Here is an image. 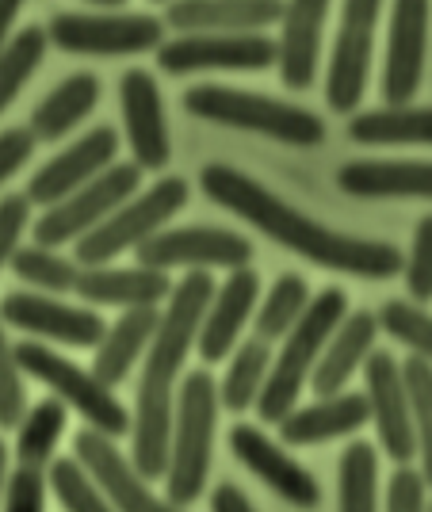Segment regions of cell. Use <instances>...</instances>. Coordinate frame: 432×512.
Wrapping results in <instances>:
<instances>
[{
	"instance_id": "cell-1",
	"label": "cell",
	"mask_w": 432,
	"mask_h": 512,
	"mask_svg": "<svg viewBox=\"0 0 432 512\" xmlns=\"http://www.w3.org/2000/svg\"><path fill=\"white\" fill-rule=\"evenodd\" d=\"M199 188H203V195H211L218 207L234 211L249 226H257L264 237H272L276 245L291 249V253L306 256L318 268L360 279H390L406 268V256L398 245L341 234L318 218L295 211L291 203H283L280 195L268 192L260 180H253L249 172L234 169V165H222V161L207 165L199 172Z\"/></svg>"
},
{
	"instance_id": "cell-2",
	"label": "cell",
	"mask_w": 432,
	"mask_h": 512,
	"mask_svg": "<svg viewBox=\"0 0 432 512\" xmlns=\"http://www.w3.org/2000/svg\"><path fill=\"white\" fill-rule=\"evenodd\" d=\"M215 299L211 272H188L173 287V295L161 310L157 333H153L138 390H134V417H130V463L142 478H165L169 467V440H173L176 413V375L184 371L188 352L199 341V325L207 318V306Z\"/></svg>"
},
{
	"instance_id": "cell-3",
	"label": "cell",
	"mask_w": 432,
	"mask_h": 512,
	"mask_svg": "<svg viewBox=\"0 0 432 512\" xmlns=\"http://www.w3.org/2000/svg\"><path fill=\"white\" fill-rule=\"evenodd\" d=\"M348 314V295L341 287H325L314 295L310 310H306L299 325L283 337L280 356L272 360V371H268V383L260 390L257 413L260 421L268 425H280L291 409L299 406V394L303 386L310 383L314 367L322 360V348L329 344V337L337 333V325L345 321Z\"/></svg>"
},
{
	"instance_id": "cell-4",
	"label": "cell",
	"mask_w": 432,
	"mask_h": 512,
	"mask_svg": "<svg viewBox=\"0 0 432 512\" xmlns=\"http://www.w3.org/2000/svg\"><path fill=\"white\" fill-rule=\"evenodd\" d=\"M184 107L195 119H207L218 127L264 134L287 146H322L325 119L299 104H287L276 96H260L230 85H192L184 92Z\"/></svg>"
},
{
	"instance_id": "cell-5",
	"label": "cell",
	"mask_w": 432,
	"mask_h": 512,
	"mask_svg": "<svg viewBox=\"0 0 432 512\" xmlns=\"http://www.w3.org/2000/svg\"><path fill=\"white\" fill-rule=\"evenodd\" d=\"M218 386L207 371H192L180 379L173 413V440H169V467H165V497L173 505H192L207 486L211 470V440L218 425Z\"/></svg>"
},
{
	"instance_id": "cell-6",
	"label": "cell",
	"mask_w": 432,
	"mask_h": 512,
	"mask_svg": "<svg viewBox=\"0 0 432 512\" xmlns=\"http://www.w3.org/2000/svg\"><path fill=\"white\" fill-rule=\"evenodd\" d=\"M16 360H20L23 375L39 379L46 390H54L58 402H65L69 409H77L92 432H104L111 440L130 432L127 406L115 398V390H111L96 371L77 367L73 360H65L62 352H54V348H46V344H39V341L20 344V348H16Z\"/></svg>"
},
{
	"instance_id": "cell-7",
	"label": "cell",
	"mask_w": 432,
	"mask_h": 512,
	"mask_svg": "<svg viewBox=\"0 0 432 512\" xmlns=\"http://www.w3.org/2000/svg\"><path fill=\"white\" fill-rule=\"evenodd\" d=\"M184 207H188V180H180V176H161L153 188L127 199L104 226H96L92 234H85L77 241V264H81V268L111 264L119 253L138 249L142 241H150L153 234H161V226H165L176 211H184Z\"/></svg>"
},
{
	"instance_id": "cell-8",
	"label": "cell",
	"mask_w": 432,
	"mask_h": 512,
	"mask_svg": "<svg viewBox=\"0 0 432 512\" xmlns=\"http://www.w3.org/2000/svg\"><path fill=\"white\" fill-rule=\"evenodd\" d=\"M138 192H142V169L134 161L130 165L115 161L96 180H88L85 188H77L73 195H65L62 203L46 207L43 218L31 226L35 245L62 249L69 241H81L96 226H104L111 214L119 211L127 199H134Z\"/></svg>"
},
{
	"instance_id": "cell-9",
	"label": "cell",
	"mask_w": 432,
	"mask_h": 512,
	"mask_svg": "<svg viewBox=\"0 0 432 512\" xmlns=\"http://www.w3.org/2000/svg\"><path fill=\"white\" fill-rule=\"evenodd\" d=\"M379 12H383V0H345L341 4V27H337L329 73H325V104L337 115H352L368 92Z\"/></svg>"
},
{
	"instance_id": "cell-10",
	"label": "cell",
	"mask_w": 432,
	"mask_h": 512,
	"mask_svg": "<svg viewBox=\"0 0 432 512\" xmlns=\"http://www.w3.org/2000/svg\"><path fill=\"white\" fill-rule=\"evenodd\" d=\"M46 35L65 54L123 58V54H146L165 43V20L146 16V12H127V16L58 12L46 27Z\"/></svg>"
},
{
	"instance_id": "cell-11",
	"label": "cell",
	"mask_w": 432,
	"mask_h": 512,
	"mask_svg": "<svg viewBox=\"0 0 432 512\" xmlns=\"http://www.w3.org/2000/svg\"><path fill=\"white\" fill-rule=\"evenodd\" d=\"M253 260V241L218 230V226H180V230H161L150 241L138 245V264L157 268V272H211V268H249Z\"/></svg>"
},
{
	"instance_id": "cell-12",
	"label": "cell",
	"mask_w": 432,
	"mask_h": 512,
	"mask_svg": "<svg viewBox=\"0 0 432 512\" xmlns=\"http://www.w3.org/2000/svg\"><path fill=\"white\" fill-rule=\"evenodd\" d=\"M280 58L276 39L264 31H241V35H180L157 46V65L165 73H215V69H241L260 73L272 69Z\"/></svg>"
},
{
	"instance_id": "cell-13",
	"label": "cell",
	"mask_w": 432,
	"mask_h": 512,
	"mask_svg": "<svg viewBox=\"0 0 432 512\" xmlns=\"http://www.w3.org/2000/svg\"><path fill=\"white\" fill-rule=\"evenodd\" d=\"M364 394L371 406V425L379 432V448L387 451L398 467H410L417 455V436H413L410 390L402 363L390 352H371L364 363Z\"/></svg>"
},
{
	"instance_id": "cell-14",
	"label": "cell",
	"mask_w": 432,
	"mask_h": 512,
	"mask_svg": "<svg viewBox=\"0 0 432 512\" xmlns=\"http://www.w3.org/2000/svg\"><path fill=\"white\" fill-rule=\"evenodd\" d=\"M432 0H390L387 58H383V104H413L425 77Z\"/></svg>"
},
{
	"instance_id": "cell-15",
	"label": "cell",
	"mask_w": 432,
	"mask_h": 512,
	"mask_svg": "<svg viewBox=\"0 0 432 512\" xmlns=\"http://www.w3.org/2000/svg\"><path fill=\"white\" fill-rule=\"evenodd\" d=\"M0 321L12 325V329L31 333V337L73 344V348H96L108 333V325L96 310L69 306L58 295H43V291H12V295H4Z\"/></svg>"
},
{
	"instance_id": "cell-16",
	"label": "cell",
	"mask_w": 432,
	"mask_h": 512,
	"mask_svg": "<svg viewBox=\"0 0 432 512\" xmlns=\"http://www.w3.org/2000/svg\"><path fill=\"white\" fill-rule=\"evenodd\" d=\"M73 455L85 463V470L104 486L108 501L115 505V512H184L180 505H173L169 497H157L150 490V478H142L138 467L130 463L123 451L115 448V440L104 432H81Z\"/></svg>"
},
{
	"instance_id": "cell-17",
	"label": "cell",
	"mask_w": 432,
	"mask_h": 512,
	"mask_svg": "<svg viewBox=\"0 0 432 512\" xmlns=\"http://www.w3.org/2000/svg\"><path fill=\"white\" fill-rule=\"evenodd\" d=\"M119 104H123V127H127L134 165L142 172H161L173 161V142H169L157 81L146 69H127L119 81Z\"/></svg>"
},
{
	"instance_id": "cell-18",
	"label": "cell",
	"mask_w": 432,
	"mask_h": 512,
	"mask_svg": "<svg viewBox=\"0 0 432 512\" xmlns=\"http://www.w3.org/2000/svg\"><path fill=\"white\" fill-rule=\"evenodd\" d=\"M230 451L238 455V463H245V467L257 474L268 490L280 493L287 505H295V509H318V501H322L318 478L299 459H291L276 440H268L257 425L230 428Z\"/></svg>"
},
{
	"instance_id": "cell-19",
	"label": "cell",
	"mask_w": 432,
	"mask_h": 512,
	"mask_svg": "<svg viewBox=\"0 0 432 512\" xmlns=\"http://www.w3.org/2000/svg\"><path fill=\"white\" fill-rule=\"evenodd\" d=\"M115 153H119V138L111 127H96L81 134L69 150H62L58 157H50L43 169L31 176L27 184V199L39 203V207H54L62 203L65 195H73L77 188H85L88 180H96L100 172L115 165Z\"/></svg>"
},
{
	"instance_id": "cell-20",
	"label": "cell",
	"mask_w": 432,
	"mask_h": 512,
	"mask_svg": "<svg viewBox=\"0 0 432 512\" xmlns=\"http://www.w3.org/2000/svg\"><path fill=\"white\" fill-rule=\"evenodd\" d=\"M329 4L333 0H287L280 20V69L283 88L306 92L318 81V62H322V35L329 20Z\"/></svg>"
},
{
	"instance_id": "cell-21",
	"label": "cell",
	"mask_w": 432,
	"mask_h": 512,
	"mask_svg": "<svg viewBox=\"0 0 432 512\" xmlns=\"http://www.w3.org/2000/svg\"><path fill=\"white\" fill-rule=\"evenodd\" d=\"M257 299H260V276L253 268H234L226 276V283H218L215 299L207 306V318L199 325V341H195L203 363H218L234 352L241 329L257 314Z\"/></svg>"
},
{
	"instance_id": "cell-22",
	"label": "cell",
	"mask_w": 432,
	"mask_h": 512,
	"mask_svg": "<svg viewBox=\"0 0 432 512\" xmlns=\"http://www.w3.org/2000/svg\"><path fill=\"white\" fill-rule=\"evenodd\" d=\"M287 0H173L169 27L180 35H241L283 20Z\"/></svg>"
},
{
	"instance_id": "cell-23",
	"label": "cell",
	"mask_w": 432,
	"mask_h": 512,
	"mask_svg": "<svg viewBox=\"0 0 432 512\" xmlns=\"http://www.w3.org/2000/svg\"><path fill=\"white\" fill-rule=\"evenodd\" d=\"M368 421H371L368 394L341 390L333 398H318L314 406H295L276 428H280V440H287L291 448H314V444L356 436Z\"/></svg>"
},
{
	"instance_id": "cell-24",
	"label": "cell",
	"mask_w": 432,
	"mask_h": 512,
	"mask_svg": "<svg viewBox=\"0 0 432 512\" xmlns=\"http://www.w3.org/2000/svg\"><path fill=\"white\" fill-rule=\"evenodd\" d=\"M337 188L356 199H432V161H345L337 169Z\"/></svg>"
},
{
	"instance_id": "cell-25",
	"label": "cell",
	"mask_w": 432,
	"mask_h": 512,
	"mask_svg": "<svg viewBox=\"0 0 432 512\" xmlns=\"http://www.w3.org/2000/svg\"><path fill=\"white\" fill-rule=\"evenodd\" d=\"M173 279L169 272H157V268H81L77 279V295L92 306H119V310H138V306H161L173 295Z\"/></svg>"
},
{
	"instance_id": "cell-26",
	"label": "cell",
	"mask_w": 432,
	"mask_h": 512,
	"mask_svg": "<svg viewBox=\"0 0 432 512\" xmlns=\"http://www.w3.org/2000/svg\"><path fill=\"white\" fill-rule=\"evenodd\" d=\"M375 337H379V318L371 310H356L345 314V321L337 325V333L329 337L322 348V360L310 375V386L318 398H333L348 386V379L368 363L375 352Z\"/></svg>"
},
{
	"instance_id": "cell-27",
	"label": "cell",
	"mask_w": 432,
	"mask_h": 512,
	"mask_svg": "<svg viewBox=\"0 0 432 512\" xmlns=\"http://www.w3.org/2000/svg\"><path fill=\"white\" fill-rule=\"evenodd\" d=\"M161 310L157 306H138V310H123L115 325L104 333V341L96 344V360L92 371L108 386H119L130 375V367L146 356L153 333H157Z\"/></svg>"
},
{
	"instance_id": "cell-28",
	"label": "cell",
	"mask_w": 432,
	"mask_h": 512,
	"mask_svg": "<svg viewBox=\"0 0 432 512\" xmlns=\"http://www.w3.org/2000/svg\"><path fill=\"white\" fill-rule=\"evenodd\" d=\"M96 104H100V81L92 73H73L58 88H50L43 104L31 111V130L39 142H58L81 127Z\"/></svg>"
},
{
	"instance_id": "cell-29",
	"label": "cell",
	"mask_w": 432,
	"mask_h": 512,
	"mask_svg": "<svg viewBox=\"0 0 432 512\" xmlns=\"http://www.w3.org/2000/svg\"><path fill=\"white\" fill-rule=\"evenodd\" d=\"M348 138L360 146H432V107H375L348 119Z\"/></svg>"
},
{
	"instance_id": "cell-30",
	"label": "cell",
	"mask_w": 432,
	"mask_h": 512,
	"mask_svg": "<svg viewBox=\"0 0 432 512\" xmlns=\"http://www.w3.org/2000/svg\"><path fill=\"white\" fill-rule=\"evenodd\" d=\"M268 371H272V344L260 341V337L241 341L230 367H226V379L218 383L222 406L234 409V413H245V409L257 406L260 390L268 383Z\"/></svg>"
},
{
	"instance_id": "cell-31",
	"label": "cell",
	"mask_w": 432,
	"mask_h": 512,
	"mask_svg": "<svg viewBox=\"0 0 432 512\" xmlns=\"http://www.w3.org/2000/svg\"><path fill=\"white\" fill-rule=\"evenodd\" d=\"M310 302H314L310 283H306L299 272H283V276L268 287L260 310L253 314V329H257L253 337H260V341H268V344L283 341V337L299 325V318L310 310Z\"/></svg>"
},
{
	"instance_id": "cell-32",
	"label": "cell",
	"mask_w": 432,
	"mask_h": 512,
	"mask_svg": "<svg viewBox=\"0 0 432 512\" xmlns=\"http://www.w3.org/2000/svg\"><path fill=\"white\" fill-rule=\"evenodd\" d=\"M337 512H379V455L368 440H352L341 455Z\"/></svg>"
},
{
	"instance_id": "cell-33",
	"label": "cell",
	"mask_w": 432,
	"mask_h": 512,
	"mask_svg": "<svg viewBox=\"0 0 432 512\" xmlns=\"http://www.w3.org/2000/svg\"><path fill=\"white\" fill-rule=\"evenodd\" d=\"M65 421H69V409L58 398H43L39 406L23 413L20 428H16V455H20L23 467H50L54 448L65 432Z\"/></svg>"
},
{
	"instance_id": "cell-34",
	"label": "cell",
	"mask_w": 432,
	"mask_h": 512,
	"mask_svg": "<svg viewBox=\"0 0 432 512\" xmlns=\"http://www.w3.org/2000/svg\"><path fill=\"white\" fill-rule=\"evenodd\" d=\"M12 272L43 295H65V291H77L81 264L46 245H20L12 256Z\"/></svg>"
},
{
	"instance_id": "cell-35",
	"label": "cell",
	"mask_w": 432,
	"mask_h": 512,
	"mask_svg": "<svg viewBox=\"0 0 432 512\" xmlns=\"http://www.w3.org/2000/svg\"><path fill=\"white\" fill-rule=\"evenodd\" d=\"M50 35L46 27H23L20 35H12V43L0 50V115L12 107V100L31 81V73L43 65Z\"/></svg>"
},
{
	"instance_id": "cell-36",
	"label": "cell",
	"mask_w": 432,
	"mask_h": 512,
	"mask_svg": "<svg viewBox=\"0 0 432 512\" xmlns=\"http://www.w3.org/2000/svg\"><path fill=\"white\" fill-rule=\"evenodd\" d=\"M406 390H410L413 436H417V459H421V478L432 490V363L421 356H410L402 363Z\"/></svg>"
},
{
	"instance_id": "cell-37",
	"label": "cell",
	"mask_w": 432,
	"mask_h": 512,
	"mask_svg": "<svg viewBox=\"0 0 432 512\" xmlns=\"http://www.w3.org/2000/svg\"><path fill=\"white\" fill-rule=\"evenodd\" d=\"M46 478H50V490L62 501L65 512H115L104 486L88 474L77 455L73 459H54Z\"/></svg>"
},
{
	"instance_id": "cell-38",
	"label": "cell",
	"mask_w": 432,
	"mask_h": 512,
	"mask_svg": "<svg viewBox=\"0 0 432 512\" xmlns=\"http://www.w3.org/2000/svg\"><path fill=\"white\" fill-rule=\"evenodd\" d=\"M379 329H387L398 344L410 348V356L432 363V314L413 299H390L379 310Z\"/></svg>"
},
{
	"instance_id": "cell-39",
	"label": "cell",
	"mask_w": 432,
	"mask_h": 512,
	"mask_svg": "<svg viewBox=\"0 0 432 512\" xmlns=\"http://www.w3.org/2000/svg\"><path fill=\"white\" fill-rule=\"evenodd\" d=\"M23 367L16 360V348L4 337V321H0V428H20L23 421Z\"/></svg>"
},
{
	"instance_id": "cell-40",
	"label": "cell",
	"mask_w": 432,
	"mask_h": 512,
	"mask_svg": "<svg viewBox=\"0 0 432 512\" xmlns=\"http://www.w3.org/2000/svg\"><path fill=\"white\" fill-rule=\"evenodd\" d=\"M402 276H406V291L413 302H421V306L432 302V214H425L413 230V245Z\"/></svg>"
},
{
	"instance_id": "cell-41",
	"label": "cell",
	"mask_w": 432,
	"mask_h": 512,
	"mask_svg": "<svg viewBox=\"0 0 432 512\" xmlns=\"http://www.w3.org/2000/svg\"><path fill=\"white\" fill-rule=\"evenodd\" d=\"M46 478L43 467H23L8 474V490H4V512H46Z\"/></svg>"
},
{
	"instance_id": "cell-42",
	"label": "cell",
	"mask_w": 432,
	"mask_h": 512,
	"mask_svg": "<svg viewBox=\"0 0 432 512\" xmlns=\"http://www.w3.org/2000/svg\"><path fill=\"white\" fill-rule=\"evenodd\" d=\"M27 226H31V199L27 195H4L0 199V268L12 264Z\"/></svg>"
},
{
	"instance_id": "cell-43",
	"label": "cell",
	"mask_w": 432,
	"mask_h": 512,
	"mask_svg": "<svg viewBox=\"0 0 432 512\" xmlns=\"http://www.w3.org/2000/svg\"><path fill=\"white\" fill-rule=\"evenodd\" d=\"M429 505H432V497H429L425 478H421V470L398 467L390 474L387 512H429Z\"/></svg>"
},
{
	"instance_id": "cell-44",
	"label": "cell",
	"mask_w": 432,
	"mask_h": 512,
	"mask_svg": "<svg viewBox=\"0 0 432 512\" xmlns=\"http://www.w3.org/2000/svg\"><path fill=\"white\" fill-rule=\"evenodd\" d=\"M35 146H39V138H35V130L31 127L0 130V188H4V184H8L31 157H35Z\"/></svg>"
},
{
	"instance_id": "cell-45",
	"label": "cell",
	"mask_w": 432,
	"mask_h": 512,
	"mask_svg": "<svg viewBox=\"0 0 432 512\" xmlns=\"http://www.w3.org/2000/svg\"><path fill=\"white\" fill-rule=\"evenodd\" d=\"M211 512H257L253 501L234 486V482H222L215 493H211Z\"/></svg>"
},
{
	"instance_id": "cell-46",
	"label": "cell",
	"mask_w": 432,
	"mask_h": 512,
	"mask_svg": "<svg viewBox=\"0 0 432 512\" xmlns=\"http://www.w3.org/2000/svg\"><path fill=\"white\" fill-rule=\"evenodd\" d=\"M20 8H23V0H0V50L12 43V27H16Z\"/></svg>"
},
{
	"instance_id": "cell-47",
	"label": "cell",
	"mask_w": 432,
	"mask_h": 512,
	"mask_svg": "<svg viewBox=\"0 0 432 512\" xmlns=\"http://www.w3.org/2000/svg\"><path fill=\"white\" fill-rule=\"evenodd\" d=\"M4 490H8V448L0 440V505H4Z\"/></svg>"
},
{
	"instance_id": "cell-48",
	"label": "cell",
	"mask_w": 432,
	"mask_h": 512,
	"mask_svg": "<svg viewBox=\"0 0 432 512\" xmlns=\"http://www.w3.org/2000/svg\"><path fill=\"white\" fill-rule=\"evenodd\" d=\"M88 4H100V8H119V4H127V0H88Z\"/></svg>"
},
{
	"instance_id": "cell-49",
	"label": "cell",
	"mask_w": 432,
	"mask_h": 512,
	"mask_svg": "<svg viewBox=\"0 0 432 512\" xmlns=\"http://www.w3.org/2000/svg\"><path fill=\"white\" fill-rule=\"evenodd\" d=\"M157 4H173V0H157Z\"/></svg>"
},
{
	"instance_id": "cell-50",
	"label": "cell",
	"mask_w": 432,
	"mask_h": 512,
	"mask_svg": "<svg viewBox=\"0 0 432 512\" xmlns=\"http://www.w3.org/2000/svg\"><path fill=\"white\" fill-rule=\"evenodd\" d=\"M429 512H432V505H429Z\"/></svg>"
}]
</instances>
